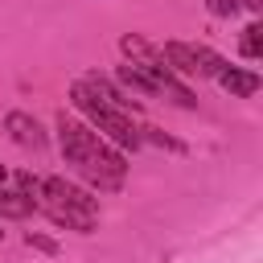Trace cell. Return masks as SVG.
I'll list each match as a JSON object with an SVG mask.
<instances>
[{"mask_svg": "<svg viewBox=\"0 0 263 263\" xmlns=\"http://www.w3.org/2000/svg\"><path fill=\"white\" fill-rule=\"evenodd\" d=\"M58 148H62V160L86 181V185H95L99 193H115V189H123V177H127V164H123V156L90 127V123H82V119H74V115H58Z\"/></svg>", "mask_w": 263, "mask_h": 263, "instance_id": "cell-1", "label": "cell"}, {"mask_svg": "<svg viewBox=\"0 0 263 263\" xmlns=\"http://www.w3.org/2000/svg\"><path fill=\"white\" fill-rule=\"evenodd\" d=\"M16 185L25 189L29 205L41 210L53 226H66V230H78V234H90L99 226V201L90 193H82L78 185H70L66 177H29V173H16Z\"/></svg>", "mask_w": 263, "mask_h": 263, "instance_id": "cell-2", "label": "cell"}, {"mask_svg": "<svg viewBox=\"0 0 263 263\" xmlns=\"http://www.w3.org/2000/svg\"><path fill=\"white\" fill-rule=\"evenodd\" d=\"M119 49L127 53V62L115 70V78L123 82V86H132L136 95H156V99H173L177 107H193L197 99H193V90L160 62V49L156 45H148L144 37H136V33H127L123 41H119Z\"/></svg>", "mask_w": 263, "mask_h": 263, "instance_id": "cell-3", "label": "cell"}, {"mask_svg": "<svg viewBox=\"0 0 263 263\" xmlns=\"http://www.w3.org/2000/svg\"><path fill=\"white\" fill-rule=\"evenodd\" d=\"M70 99H74V107L111 140V144H119V148H127V152H136L140 144H144V136H140V123L132 119V111H119V107H111V103H103V99H95L78 78L70 82Z\"/></svg>", "mask_w": 263, "mask_h": 263, "instance_id": "cell-4", "label": "cell"}, {"mask_svg": "<svg viewBox=\"0 0 263 263\" xmlns=\"http://www.w3.org/2000/svg\"><path fill=\"white\" fill-rule=\"evenodd\" d=\"M160 62L173 74H193V78H218L222 74V53H214L210 45H189V41H164L160 45Z\"/></svg>", "mask_w": 263, "mask_h": 263, "instance_id": "cell-5", "label": "cell"}, {"mask_svg": "<svg viewBox=\"0 0 263 263\" xmlns=\"http://www.w3.org/2000/svg\"><path fill=\"white\" fill-rule=\"evenodd\" d=\"M218 86H222L230 99H251V95L259 90V74H255V70H234V66H222Z\"/></svg>", "mask_w": 263, "mask_h": 263, "instance_id": "cell-6", "label": "cell"}, {"mask_svg": "<svg viewBox=\"0 0 263 263\" xmlns=\"http://www.w3.org/2000/svg\"><path fill=\"white\" fill-rule=\"evenodd\" d=\"M33 205H29V197H25V189L16 185V177L8 181L4 173H0V218H25Z\"/></svg>", "mask_w": 263, "mask_h": 263, "instance_id": "cell-7", "label": "cell"}, {"mask_svg": "<svg viewBox=\"0 0 263 263\" xmlns=\"http://www.w3.org/2000/svg\"><path fill=\"white\" fill-rule=\"evenodd\" d=\"M4 123H8V132H12V140H16V144H25V148H45V132H41V123H37V119H29V115L12 111Z\"/></svg>", "mask_w": 263, "mask_h": 263, "instance_id": "cell-8", "label": "cell"}, {"mask_svg": "<svg viewBox=\"0 0 263 263\" xmlns=\"http://www.w3.org/2000/svg\"><path fill=\"white\" fill-rule=\"evenodd\" d=\"M238 53H242L247 62H255V58H263V25H259V21H251V25L242 29V41H238Z\"/></svg>", "mask_w": 263, "mask_h": 263, "instance_id": "cell-9", "label": "cell"}, {"mask_svg": "<svg viewBox=\"0 0 263 263\" xmlns=\"http://www.w3.org/2000/svg\"><path fill=\"white\" fill-rule=\"evenodd\" d=\"M234 8H238L234 0H210V12H218V16H230Z\"/></svg>", "mask_w": 263, "mask_h": 263, "instance_id": "cell-10", "label": "cell"}, {"mask_svg": "<svg viewBox=\"0 0 263 263\" xmlns=\"http://www.w3.org/2000/svg\"><path fill=\"white\" fill-rule=\"evenodd\" d=\"M234 4H242V8H251V12H259V8H263V0H234Z\"/></svg>", "mask_w": 263, "mask_h": 263, "instance_id": "cell-11", "label": "cell"}, {"mask_svg": "<svg viewBox=\"0 0 263 263\" xmlns=\"http://www.w3.org/2000/svg\"><path fill=\"white\" fill-rule=\"evenodd\" d=\"M0 238H4V230H0Z\"/></svg>", "mask_w": 263, "mask_h": 263, "instance_id": "cell-12", "label": "cell"}]
</instances>
